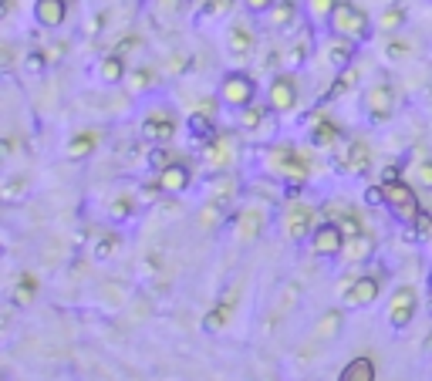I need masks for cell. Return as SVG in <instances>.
<instances>
[{
	"instance_id": "obj_42",
	"label": "cell",
	"mask_w": 432,
	"mask_h": 381,
	"mask_svg": "<svg viewBox=\"0 0 432 381\" xmlns=\"http://www.w3.org/2000/svg\"><path fill=\"white\" fill-rule=\"evenodd\" d=\"M304 54H308V44H294L291 51H287V61H284V64H287V68H294V64L304 61Z\"/></svg>"
},
{
	"instance_id": "obj_4",
	"label": "cell",
	"mask_w": 432,
	"mask_h": 381,
	"mask_svg": "<svg viewBox=\"0 0 432 381\" xmlns=\"http://www.w3.org/2000/svg\"><path fill=\"white\" fill-rule=\"evenodd\" d=\"M344 243H348V236H344V229H341L335 219L314 226V233H311V246H314L318 257H341V253H344Z\"/></svg>"
},
{
	"instance_id": "obj_13",
	"label": "cell",
	"mask_w": 432,
	"mask_h": 381,
	"mask_svg": "<svg viewBox=\"0 0 432 381\" xmlns=\"http://www.w3.org/2000/svg\"><path fill=\"white\" fill-rule=\"evenodd\" d=\"M371 166V152L365 142H352L344 152H338V169L341 172H355V176H365Z\"/></svg>"
},
{
	"instance_id": "obj_28",
	"label": "cell",
	"mask_w": 432,
	"mask_h": 381,
	"mask_svg": "<svg viewBox=\"0 0 432 381\" xmlns=\"http://www.w3.org/2000/svg\"><path fill=\"white\" fill-rule=\"evenodd\" d=\"M95 142H98L95 132H85V135L71 138V142H68V159H85V155H92Z\"/></svg>"
},
{
	"instance_id": "obj_30",
	"label": "cell",
	"mask_w": 432,
	"mask_h": 381,
	"mask_svg": "<svg viewBox=\"0 0 432 381\" xmlns=\"http://www.w3.org/2000/svg\"><path fill=\"white\" fill-rule=\"evenodd\" d=\"M233 193H236V183H233L230 176H220L213 183V202H220V206H227L233 199Z\"/></svg>"
},
{
	"instance_id": "obj_44",
	"label": "cell",
	"mask_w": 432,
	"mask_h": 381,
	"mask_svg": "<svg viewBox=\"0 0 432 381\" xmlns=\"http://www.w3.org/2000/svg\"><path fill=\"white\" fill-rule=\"evenodd\" d=\"M112 250H115V236H105V240L98 243V250H95V257L102 260V257H105V253H112Z\"/></svg>"
},
{
	"instance_id": "obj_46",
	"label": "cell",
	"mask_w": 432,
	"mask_h": 381,
	"mask_svg": "<svg viewBox=\"0 0 432 381\" xmlns=\"http://www.w3.org/2000/svg\"><path fill=\"white\" fill-rule=\"evenodd\" d=\"M28 68H31V71H41V68H44V54H37V51L28 54Z\"/></svg>"
},
{
	"instance_id": "obj_33",
	"label": "cell",
	"mask_w": 432,
	"mask_h": 381,
	"mask_svg": "<svg viewBox=\"0 0 432 381\" xmlns=\"http://www.w3.org/2000/svg\"><path fill=\"white\" fill-rule=\"evenodd\" d=\"M220 219H223V206H220V202H206L200 213V226L213 229V226H220Z\"/></svg>"
},
{
	"instance_id": "obj_5",
	"label": "cell",
	"mask_w": 432,
	"mask_h": 381,
	"mask_svg": "<svg viewBox=\"0 0 432 381\" xmlns=\"http://www.w3.org/2000/svg\"><path fill=\"white\" fill-rule=\"evenodd\" d=\"M284 233H287V240H294V243L314 233V213H311L308 202H291L284 210Z\"/></svg>"
},
{
	"instance_id": "obj_27",
	"label": "cell",
	"mask_w": 432,
	"mask_h": 381,
	"mask_svg": "<svg viewBox=\"0 0 432 381\" xmlns=\"http://www.w3.org/2000/svg\"><path fill=\"white\" fill-rule=\"evenodd\" d=\"M311 142H314L318 149L335 145V142H338V125H335V122H318V125H314V132H311Z\"/></svg>"
},
{
	"instance_id": "obj_36",
	"label": "cell",
	"mask_w": 432,
	"mask_h": 381,
	"mask_svg": "<svg viewBox=\"0 0 432 381\" xmlns=\"http://www.w3.org/2000/svg\"><path fill=\"white\" fill-rule=\"evenodd\" d=\"M385 54L392 58V61H405V58L412 54V44H409V41H402V37H392V41L385 44Z\"/></svg>"
},
{
	"instance_id": "obj_7",
	"label": "cell",
	"mask_w": 432,
	"mask_h": 381,
	"mask_svg": "<svg viewBox=\"0 0 432 381\" xmlns=\"http://www.w3.org/2000/svg\"><path fill=\"white\" fill-rule=\"evenodd\" d=\"M365 111L371 122H388L395 115V92L388 85H371L365 92Z\"/></svg>"
},
{
	"instance_id": "obj_16",
	"label": "cell",
	"mask_w": 432,
	"mask_h": 381,
	"mask_svg": "<svg viewBox=\"0 0 432 381\" xmlns=\"http://www.w3.org/2000/svg\"><path fill=\"white\" fill-rule=\"evenodd\" d=\"M34 17L44 28H61L64 17H68V0H37L34 4Z\"/></svg>"
},
{
	"instance_id": "obj_11",
	"label": "cell",
	"mask_w": 432,
	"mask_h": 381,
	"mask_svg": "<svg viewBox=\"0 0 432 381\" xmlns=\"http://www.w3.org/2000/svg\"><path fill=\"white\" fill-rule=\"evenodd\" d=\"M297 105V85H294L291 75H280L270 81V111H277V115H284V111H291V108Z\"/></svg>"
},
{
	"instance_id": "obj_32",
	"label": "cell",
	"mask_w": 432,
	"mask_h": 381,
	"mask_svg": "<svg viewBox=\"0 0 432 381\" xmlns=\"http://www.w3.org/2000/svg\"><path fill=\"white\" fill-rule=\"evenodd\" d=\"M132 213H136V199L132 196H119L108 206V216H112V219H128Z\"/></svg>"
},
{
	"instance_id": "obj_10",
	"label": "cell",
	"mask_w": 432,
	"mask_h": 381,
	"mask_svg": "<svg viewBox=\"0 0 432 381\" xmlns=\"http://www.w3.org/2000/svg\"><path fill=\"white\" fill-rule=\"evenodd\" d=\"M416 290L412 287H399L392 294V304H388V320L392 327H409L412 318H416Z\"/></svg>"
},
{
	"instance_id": "obj_41",
	"label": "cell",
	"mask_w": 432,
	"mask_h": 381,
	"mask_svg": "<svg viewBox=\"0 0 432 381\" xmlns=\"http://www.w3.org/2000/svg\"><path fill=\"white\" fill-rule=\"evenodd\" d=\"M429 229H432V216L422 210V213L416 216V236L419 240H429Z\"/></svg>"
},
{
	"instance_id": "obj_40",
	"label": "cell",
	"mask_w": 432,
	"mask_h": 381,
	"mask_svg": "<svg viewBox=\"0 0 432 381\" xmlns=\"http://www.w3.org/2000/svg\"><path fill=\"white\" fill-rule=\"evenodd\" d=\"M352 85H355V71H348V68H344V71H341V78L338 81H335V88H331V98H338L341 92H348V88H352Z\"/></svg>"
},
{
	"instance_id": "obj_3",
	"label": "cell",
	"mask_w": 432,
	"mask_h": 381,
	"mask_svg": "<svg viewBox=\"0 0 432 381\" xmlns=\"http://www.w3.org/2000/svg\"><path fill=\"white\" fill-rule=\"evenodd\" d=\"M382 196H385V206L399 216L402 223H416V216L422 213V206H419V199H416V189L409 183H402V179L382 183Z\"/></svg>"
},
{
	"instance_id": "obj_35",
	"label": "cell",
	"mask_w": 432,
	"mask_h": 381,
	"mask_svg": "<svg viewBox=\"0 0 432 381\" xmlns=\"http://www.w3.org/2000/svg\"><path fill=\"white\" fill-rule=\"evenodd\" d=\"M409 179L416 186H426V189H432V159H422L412 172H409Z\"/></svg>"
},
{
	"instance_id": "obj_15",
	"label": "cell",
	"mask_w": 432,
	"mask_h": 381,
	"mask_svg": "<svg viewBox=\"0 0 432 381\" xmlns=\"http://www.w3.org/2000/svg\"><path fill=\"white\" fill-rule=\"evenodd\" d=\"M159 186H162V193H183V189H189V179H193V172H189V166H183V162H172V166H166L159 176Z\"/></svg>"
},
{
	"instance_id": "obj_18",
	"label": "cell",
	"mask_w": 432,
	"mask_h": 381,
	"mask_svg": "<svg viewBox=\"0 0 432 381\" xmlns=\"http://www.w3.org/2000/svg\"><path fill=\"white\" fill-rule=\"evenodd\" d=\"M236 301H240V287H230V290H227V297H223V301L210 310V318H206V331H220V327L230 320Z\"/></svg>"
},
{
	"instance_id": "obj_31",
	"label": "cell",
	"mask_w": 432,
	"mask_h": 381,
	"mask_svg": "<svg viewBox=\"0 0 432 381\" xmlns=\"http://www.w3.org/2000/svg\"><path fill=\"white\" fill-rule=\"evenodd\" d=\"M341 0H308V14L314 20H328V17L335 14V7H338Z\"/></svg>"
},
{
	"instance_id": "obj_12",
	"label": "cell",
	"mask_w": 432,
	"mask_h": 381,
	"mask_svg": "<svg viewBox=\"0 0 432 381\" xmlns=\"http://www.w3.org/2000/svg\"><path fill=\"white\" fill-rule=\"evenodd\" d=\"M378 294H382V280L378 277H358L352 290L344 294V304L348 307H368L378 301Z\"/></svg>"
},
{
	"instance_id": "obj_21",
	"label": "cell",
	"mask_w": 432,
	"mask_h": 381,
	"mask_svg": "<svg viewBox=\"0 0 432 381\" xmlns=\"http://www.w3.org/2000/svg\"><path fill=\"white\" fill-rule=\"evenodd\" d=\"M267 14H270L267 17V24H270L274 31H284V28H291L294 17H297V4H294V0H277Z\"/></svg>"
},
{
	"instance_id": "obj_48",
	"label": "cell",
	"mask_w": 432,
	"mask_h": 381,
	"mask_svg": "<svg viewBox=\"0 0 432 381\" xmlns=\"http://www.w3.org/2000/svg\"><path fill=\"white\" fill-rule=\"evenodd\" d=\"M132 47H139V37H122V44H119V54H122V51H132Z\"/></svg>"
},
{
	"instance_id": "obj_20",
	"label": "cell",
	"mask_w": 432,
	"mask_h": 381,
	"mask_svg": "<svg viewBox=\"0 0 432 381\" xmlns=\"http://www.w3.org/2000/svg\"><path fill=\"white\" fill-rule=\"evenodd\" d=\"M355 44H358V41H348V37H335V41L328 44V61L335 64L338 71H344V68L352 64V58H355Z\"/></svg>"
},
{
	"instance_id": "obj_26",
	"label": "cell",
	"mask_w": 432,
	"mask_h": 381,
	"mask_svg": "<svg viewBox=\"0 0 432 381\" xmlns=\"http://www.w3.org/2000/svg\"><path fill=\"white\" fill-rule=\"evenodd\" d=\"M98 71H102V78H105L108 85H119L125 78V64H122V54H108L105 61L98 64Z\"/></svg>"
},
{
	"instance_id": "obj_8",
	"label": "cell",
	"mask_w": 432,
	"mask_h": 381,
	"mask_svg": "<svg viewBox=\"0 0 432 381\" xmlns=\"http://www.w3.org/2000/svg\"><path fill=\"white\" fill-rule=\"evenodd\" d=\"M220 98L233 108H247L253 105V81L247 75H240V71H233V75L223 78V88H220Z\"/></svg>"
},
{
	"instance_id": "obj_2",
	"label": "cell",
	"mask_w": 432,
	"mask_h": 381,
	"mask_svg": "<svg viewBox=\"0 0 432 381\" xmlns=\"http://www.w3.org/2000/svg\"><path fill=\"white\" fill-rule=\"evenodd\" d=\"M267 169L274 176H280V179H287L291 186L308 183V162H304V155L297 152L294 145H274L267 152Z\"/></svg>"
},
{
	"instance_id": "obj_24",
	"label": "cell",
	"mask_w": 432,
	"mask_h": 381,
	"mask_svg": "<svg viewBox=\"0 0 432 381\" xmlns=\"http://www.w3.org/2000/svg\"><path fill=\"white\" fill-rule=\"evenodd\" d=\"M341 331V310H328L321 320H318V327H314V337L318 341H335Z\"/></svg>"
},
{
	"instance_id": "obj_1",
	"label": "cell",
	"mask_w": 432,
	"mask_h": 381,
	"mask_svg": "<svg viewBox=\"0 0 432 381\" xmlns=\"http://www.w3.org/2000/svg\"><path fill=\"white\" fill-rule=\"evenodd\" d=\"M328 24H331V34L335 37H348V41H365L368 37V14L355 7V4H348V0H341L338 7H335V14L328 17Z\"/></svg>"
},
{
	"instance_id": "obj_9",
	"label": "cell",
	"mask_w": 432,
	"mask_h": 381,
	"mask_svg": "<svg viewBox=\"0 0 432 381\" xmlns=\"http://www.w3.org/2000/svg\"><path fill=\"white\" fill-rule=\"evenodd\" d=\"M142 135L149 138L152 145H169L172 135H176V119L169 111H149L142 119Z\"/></svg>"
},
{
	"instance_id": "obj_17",
	"label": "cell",
	"mask_w": 432,
	"mask_h": 381,
	"mask_svg": "<svg viewBox=\"0 0 432 381\" xmlns=\"http://www.w3.org/2000/svg\"><path fill=\"white\" fill-rule=\"evenodd\" d=\"M230 54L236 58V61H247L250 54H253V44H257V37H253V31H250L247 24H233L230 31Z\"/></svg>"
},
{
	"instance_id": "obj_39",
	"label": "cell",
	"mask_w": 432,
	"mask_h": 381,
	"mask_svg": "<svg viewBox=\"0 0 432 381\" xmlns=\"http://www.w3.org/2000/svg\"><path fill=\"white\" fill-rule=\"evenodd\" d=\"M149 162H152V169H155V172H162V169H166V166H172V152H169V149H166V145H159V149H155V152L149 155Z\"/></svg>"
},
{
	"instance_id": "obj_14",
	"label": "cell",
	"mask_w": 432,
	"mask_h": 381,
	"mask_svg": "<svg viewBox=\"0 0 432 381\" xmlns=\"http://www.w3.org/2000/svg\"><path fill=\"white\" fill-rule=\"evenodd\" d=\"M203 159H206V166L213 169V172H223V169L233 162V135H216L213 142L206 145Z\"/></svg>"
},
{
	"instance_id": "obj_19",
	"label": "cell",
	"mask_w": 432,
	"mask_h": 381,
	"mask_svg": "<svg viewBox=\"0 0 432 381\" xmlns=\"http://www.w3.org/2000/svg\"><path fill=\"white\" fill-rule=\"evenodd\" d=\"M371 253H375V236H371L368 229H365V233H358V236H352V240L344 243V257L352 260V263L371 260Z\"/></svg>"
},
{
	"instance_id": "obj_43",
	"label": "cell",
	"mask_w": 432,
	"mask_h": 381,
	"mask_svg": "<svg viewBox=\"0 0 432 381\" xmlns=\"http://www.w3.org/2000/svg\"><path fill=\"white\" fill-rule=\"evenodd\" d=\"M244 4H247L250 14H267V11H270L277 0H244Z\"/></svg>"
},
{
	"instance_id": "obj_6",
	"label": "cell",
	"mask_w": 432,
	"mask_h": 381,
	"mask_svg": "<svg viewBox=\"0 0 432 381\" xmlns=\"http://www.w3.org/2000/svg\"><path fill=\"white\" fill-rule=\"evenodd\" d=\"M263 226H267V213H263V206H244L240 216H236V243H257L260 240Z\"/></svg>"
},
{
	"instance_id": "obj_38",
	"label": "cell",
	"mask_w": 432,
	"mask_h": 381,
	"mask_svg": "<svg viewBox=\"0 0 432 381\" xmlns=\"http://www.w3.org/2000/svg\"><path fill=\"white\" fill-rule=\"evenodd\" d=\"M189 125H193V132H196V135H210V128H213V125H210V111H193V115H189Z\"/></svg>"
},
{
	"instance_id": "obj_22",
	"label": "cell",
	"mask_w": 432,
	"mask_h": 381,
	"mask_svg": "<svg viewBox=\"0 0 432 381\" xmlns=\"http://www.w3.org/2000/svg\"><path fill=\"white\" fill-rule=\"evenodd\" d=\"M375 361L371 358H352L344 371H341V381H375Z\"/></svg>"
},
{
	"instance_id": "obj_37",
	"label": "cell",
	"mask_w": 432,
	"mask_h": 381,
	"mask_svg": "<svg viewBox=\"0 0 432 381\" xmlns=\"http://www.w3.org/2000/svg\"><path fill=\"white\" fill-rule=\"evenodd\" d=\"M233 11V0H206L203 17H227Z\"/></svg>"
},
{
	"instance_id": "obj_34",
	"label": "cell",
	"mask_w": 432,
	"mask_h": 381,
	"mask_svg": "<svg viewBox=\"0 0 432 381\" xmlns=\"http://www.w3.org/2000/svg\"><path fill=\"white\" fill-rule=\"evenodd\" d=\"M402 20H405V11L402 7H388L385 14L378 17V31H395V28H402Z\"/></svg>"
},
{
	"instance_id": "obj_49",
	"label": "cell",
	"mask_w": 432,
	"mask_h": 381,
	"mask_svg": "<svg viewBox=\"0 0 432 381\" xmlns=\"http://www.w3.org/2000/svg\"><path fill=\"white\" fill-rule=\"evenodd\" d=\"M179 7V0H159V11H166V14H172Z\"/></svg>"
},
{
	"instance_id": "obj_50",
	"label": "cell",
	"mask_w": 432,
	"mask_h": 381,
	"mask_svg": "<svg viewBox=\"0 0 432 381\" xmlns=\"http://www.w3.org/2000/svg\"><path fill=\"white\" fill-rule=\"evenodd\" d=\"M429 348H432V334H429Z\"/></svg>"
},
{
	"instance_id": "obj_23",
	"label": "cell",
	"mask_w": 432,
	"mask_h": 381,
	"mask_svg": "<svg viewBox=\"0 0 432 381\" xmlns=\"http://www.w3.org/2000/svg\"><path fill=\"white\" fill-rule=\"evenodd\" d=\"M34 297H37V277L24 274L14 284V290H11V301H14V307H28V304H34Z\"/></svg>"
},
{
	"instance_id": "obj_47",
	"label": "cell",
	"mask_w": 432,
	"mask_h": 381,
	"mask_svg": "<svg viewBox=\"0 0 432 381\" xmlns=\"http://www.w3.org/2000/svg\"><path fill=\"white\" fill-rule=\"evenodd\" d=\"M402 172H399V166H388L385 172H382V183H392V179H399Z\"/></svg>"
},
{
	"instance_id": "obj_45",
	"label": "cell",
	"mask_w": 432,
	"mask_h": 381,
	"mask_svg": "<svg viewBox=\"0 0 432 381\" xmlns=\"http://www.w3.org/2000/svg\"><path fill=\"white\" fill-rule=\"evenodd\" d=\"M149 81H152V75H149V68H145L142 75H136V78H132V92H139V88H145Z\"/></svg>"
},
{
	"instance_id": "obj_29",
	"label": "cell",
	"mask_w": 432,
	"mask_h": 381,
	"mask_svg": "<svg viewBox=\"0 0 432 381\" xmlns=\"http://www.w3.org/2000/svg\"><path fill=\"white\" fill-rule=\"evenodd\" d=\"M335 223L344 229V236H348V240H352V236H358V233H365L361 219H358L355 213H344V210H338V206H335Z\"/></svg>"
},
{
	"instance_id": "obj_25",
	"label": "cell",
	"mask_w": 432,
	"mask_h": 381,
	"mask_svg": "<svg viewBox=\"0 0 432 381\" xmlns=\"http://www.w3.org/2000/svg\"><path fill=\"white\" fill-rule=\"evenodd\" d=\"M267 115H270V105H267V108L247 105V108H240V125H244L247 132H257V128L267 122Z\"/></svg>"
}]
</instances>
